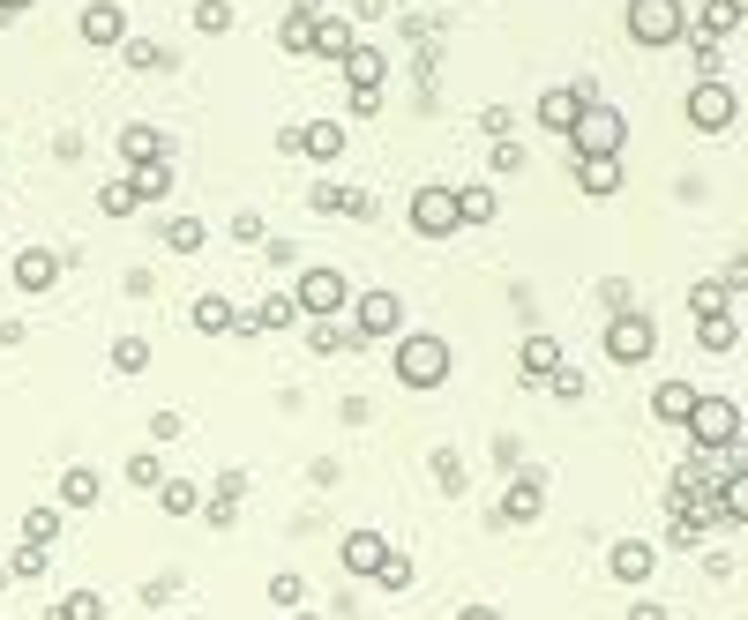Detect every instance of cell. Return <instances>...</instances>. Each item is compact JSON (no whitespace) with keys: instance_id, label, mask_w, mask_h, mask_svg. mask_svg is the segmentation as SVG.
<instances>
[{"instance_id":"obj_40","label":"cell","mask_w":748,"mask_h":620,"mask_svg":"<svg viewBox=\"0 0 748 620\" xmlns=\"http://www.w3.org/2000/svg\"><path fill=\"white\" fill-rule=\"evenodd\" d=\"M150 367V336H121L113 344V374H143Z\"/></svg>"},{"instance_id":"obj_14","label":"cell","mask_w":748,"mask_h":620,"mask_svg":"<svg viewBox=\"0 0 748 620\" xmlns=\"http://www.w3.org/2000/svg\"><path fill=\"white\" fill-rule=\"evenodd\" d=\"M540 508H546V479H540V471L509 479V494H501V524H540Z\"/></svg>"},{"instance_id":"obj_4","label":"cell","mask_w":748,"mask_h":620,"mask_svg":"<svg viewBox=\"0 0 748 620\" xmlns=\"http://www.w3.org/2000/svg\"><path fill=\"white\" fill-rule=\"evenodd\" d=\"M405 336V299L397 291H360L352 299V344H397Z\"/></svg>"},{"instance_id":"obj_23","label":"cell","mask_w":748,"mask_h":620,"mask_svg":"<svg viewBox=\"0 0 748 620\" xmlns=\"http://www.w3.org/2000/svg\"><path fill=\"white\" fill-rule=\"evenodd\" d=\"M711 508H718V524H741L748 531V471H726V479L711 486Z\"/></svg>"},{"instance_id":"obj_54","label":"cell","mask_w":748,"mask_h":620,"mask_svg":"<svg viewBox=\"0 0 748 620\" xmlns=\"http://www.w3.org/2000/svg\"><path fill=\"white\" fill-rule=\"evenodd\" d=\"M172 590H180V576H150V583H143V598H150V606H166Z\"/></svg>"},{"instance_id":"obj_17","label":"cell","mask_w":748,"mask_h":620,"mask_svg":"<svg viewBox=\"0 0 748 620\" xmlns=\"http://www.w3.org/2000/svg\"><path fill=\"white\" fill-rule=\"evenodd\" d=\"M696 397H704L696 381H659V389H651V418H666V426H689Z\"/></svg>"},{"instance_id":"obj_24","label":"cell","mask_w":748,"mask_h":620,"mask_svg":"<svg viewBox=\"0 0 748 620\" xmlns=\"http://www.w3.org/2000/svg\"><path fill=\"white\" fill-rule=\"evenodd\" d=\"M248 322H254V336H270V330H299L307 314H299V299H292V291H270V299L254 307Z\"/></svg>"},{"instance_id":"obj_34","label":"cell","mask_w":748,"mask_h":620,"mask_svg":"<svg viewBox=\"0 0 748 620\" xmlns=\"http://www.w3.org/2000/svg\"><path fill=\"white\" fill-rule=\"evenodd\" d=\"M277 45H285V53H315V15H299V8H292L285 23H277Z\"/></svg>"},{"instance_id":"obj_19","label":"cell","mask_w":748,"mask_h":620,"mask_svg":"<svg viewBox=\"0 0 748 620\" xmlns=\"http://www.w3.org/2000/svg\"><path fill=\"white\" fill-rule=\"evenodd\" d=\"M382 561H389V538H382V531H344V569H352V576L374 583Z\"/></svg>"},{"instance_id":"obj_59","label":"cell","mask_w":748,"mask_h":620,"mask_svg":"<svg viewBox=\"0 0 748 620\" xmlns=\"http://www.w3.org/2000/svg\"><path fill=\"white\" fill-rule=\"evenodd\" d=\"M23 8H38V0H0V15H23Z\"/></svg>"},{"instance_id":"obj_37","label":"cell","mask_w":748,"mask_h":620,"mask_svg":"<svg viewBox=\"0 0 748 620\" xmlns=\"http://www.w3.org/2000/svg\"><path fill=\"white\" fill-rule=\"evenodd\" d=\"M195 31L203 38H225L233 31V0H195Z\"/></svg>"},{"instance_id":"obj_30","label":"cell","mask_w":748,"mask_h":620,"mask_svg":"<svg viewBox=\"0 0 748 620\" xmlns=\"http://www.w3.org/2000/svg\"><path fill=\"white\" fill-rule=\"evenodd\" d=\"M0 569H8V583H38L53 569V546H15V561H0Z\"/></svg>"},{"instance_id":"obj_29","label":"cell","mask_w":748,"mask_h":620,"mask_svg":"<svg viewBox=\"0 0 748 620\" xmlns=\"http://www.w3.org/2000/svg\"><path fill=\"white\" fill-rule=\"evenodd\" d=\"M741 15H748L741 0H704V23H696V38H711V45H718L726 31H734V23H741Z\"/></svg>"},{"instance_id":"obj_43","label":"cell","mask_w":748,"mask_h":620,"mask_svg":"<svg viewBox=\"0 0 748 620\" xmlns=\"http://www.w3.org/2000/svg\"><path fill=\"white\" fill-rule=\"evenodd\" d=\"M60 538V508H31L23 516V546H53Z\"/></svg>"},{"instance_id":"obj_31","label":"cell","mask_w":748,"mask_h":620,"mask_svg":"<svg viewBox=\"0 0 748 620\" xmlns=\"http://www.w3.org/2000/svg\"><path fill=\"white\" fill-rule=\"evenodd\" d=\"M495 187H457V217L464 225H495Z\"/></svg>"},{"instance_id":"obj_49","label":"cell","mask_w":748,"mask_h":620,"mask_svg":"<svg viewBox=\"0 0 748 620\" xmlns=\"http://www.w3.org/2000/svg\"><path fill=\"white\" fill-rule=\"evenodd\" d=\"M307 203H315V217H344V187H337V180H322Z\"/></svg>"},{"instance_id":"obj_12","label":"cell","mask_w":748,"mask_h":620,"mask_svg":"<svg viewBox=\"0 0 748 620\" xmlns=\"http://www.w3.org/2000/svg\"><path fill=\"white\" fill-rule=\"evenodd\" d=\"M681 113H689V127H704V135H718V127H734V90H726V83H696Z\"/></svg>"},{"instance_id":"obj_20","label":"cell","mask_w":748,"mask_h":620,"mask_svg":"<svg viewBox=\"0 0 748 620\" xmlns=\"http://www.w3.org/2000/svg\"><path fill=\"white\" fill-rule=\"evenodd\" d=\"M172 142H166V127H150V120H127L121 127V158L127 165H150V158H166Z\"/></svg>"},{"instance_id":"obj_9","label":"cell","mask_w":748,"mask_h":620,"mask_svg":"<svg viewBox=\"0 0 748 620\" xmlns=\"http://www.w3.org/2000/svg\"><path fill=\"white\" fill-rule=\"evenodd\" d=\"M607 576L628 583V590H644V583L659 576V546H651V538H614V553H607Z\"/></svg>"},{"instance_id":"obj_27","label":"cell","mask_w":748,"mask_h":620,"mask_svg":"<svg viewBox=\"0 0 748 620\" xmlns=\"http://www.w3.org/2000/svg\"><path fill=\"white\" fill-rule=\"evenodd\" d=\"M726 299H734V291L718 285V277H696V285H689V314H696V322H726Z\"/></svg>"},{"instance_id":"obj_32","label":"cell","mask_w":748,"mask_h":620,"mask_svg":"<svg viewBox=\"0 0 748 620\" xmlns=\"http://www.w3.org/2000/svg\"><path fill=\"white\" fill-rule=\"evenodd\" d=\"M158 508H166V516H203V494H195L188 479H166V486H158Z\"/></svg>"},{"instance_id":"obj_41","label":"cell","mask_w":748,"mask_h":620,"mask_svg":"<svg viewBox=\"0 0 748 620\" xmlns=\"http://www.w3.org/2000/svg\"><path fill=\"white\" fill-rule=\"evenodd\" d=\"M98 209H105V217H135V180H105V187H98Z\"/></svg>"},{"instance_id":"obj_46","label":"cell","mask_w":748,"mask_h":620,"mask_svg":"<svg viewBox=\"0 0 748 620\" xmlns=\"http://www.w3.org/2000/svg\"><path fill=\"white\" fill-rule=\"evenodd\" d=\"M487 165H495L501 180H509V172H524V142H517V135H501L495 150H487Z\"/></svg>"},{"instance_id":"obj_38","label":"cell","mask_w":748,"mask_h":620,"mask_svg":"<svg viewBox=\"0 0 748 620\" xmlns=\"http://www.w3.org/2000/svg\"><path fill=\"white\" fill-rule=\"evenodd\" d=\"M121 53H127V68H135V76H150V68H166V60H172V53H166L158 38H127Z\"/></svg>"},{"instance_id":"obj_5","label":"cell","mask_w":748,"mask_h":620,"mask_svg":"<svg viewBox=\"0 0 748 620\" xmlns=\"http://www.w3.org/2000/svg\"><path fill=\"white\" fill-rule=\"evenodd\" d=\"M405 217H412L419 240H450L464 217H457V187H442V180H427V187H412V203H405Z\"/></svg>"},{"instance_id":"obj_25","label":"cell","mask_w":748,"mask_h":620,"mask_svg":"<svg viewBox=\"0 0 748 620\" xmlns=\"http://www.w3.org/2000/svg\"><path fill=\"white\" fill-rule=\"evenodd\" d=\"M360 45V23H344V15H315V53L322 60H344Z\"/></svg>"},{"instance_id":"obj_15","label":"cell","mask_w":748,"mask_h":620,"mask_svg":"<svg viewBox=\"0 0 748 620\" xmlns=\"http://www.w3.org/2000/svg\"><path fill=\"white\" fill-rule=\"evenodd\" d=\"M15 285L31 291V299L53 291V285H60V254H53V248H23V254H15Z\"/></svg>"},{"instance_id":"obj_53","label":"cell","mask_w":748,"mask_h":620,"mask_svg":"<svg viewBox=\"0 0 748 620\" xmlns=\"http://www.w3.org/2000/svg\"><path fill=\"white\" fill-rule=\"evenodd\" d=\"M509 120H517V113H509V105H487V113H479V127H487V135H495V142H501V135H509Z\"/></svg>"},{"instance_id":"obj_21","label":"cell","mask_w":748,"mask_h":620,"mask_svg":"<svg viewBox=\"0 0 748 620\" xmlns=\"http://www.w3.org/2000/svg\"><path fill=\"white\" fill-rule=\"evenodd\" d=\"M337 68H344V83H352V90H382V83H389V60H382L374 45H352Z\"/></svg>"},{"instance_id":"obj_8","label":"cell","mask_w":748,"mask_h":620,"mask_svg":"<svg viewBox=\"0 0 748 620\" xmlns=\"http://www.w3.org/2000/svg\"><path fill=\"white\" fill-rule=\"evenodd\" d=\"M292 299H299V314H307V322H337L352 291H344V277H337V269H299Z\"/></svg>"},{"instance_id":"obj_6","label":"cell","mask_w":748,"mask_h":620,"mask_svg":"<svg viewBox=\"0 0 748 620\" xmlns=\"http://www.w3.org/2000/svg\"><path fill=\"white\" fill-rule=\"evenodd\" d=\"M651 352H659V322L636 314V307H622V314L607 322V359H614V367H644Z\"/></svg>"},{"instance_id":"obj_52","label":"cell","mask_w":748,"mask_h":620,"mask_svg":"<svg viewBox=\"0 0 748 620\" xmlns=\"http://www.w3.org/2000/svg\"><path fill=\"white\" fill-rule=\"evenodd\" d=\"M344 217H360V225L374 217V195H367V187H344Z\"/></svg>"},{"instance_id":"obj_47","label":"cell","mask_w":748,"mask_h":620,"mask_svg":"<svg viewBox=\"0 0 748 620\" xmlns=\"http://www.w3.org/2000/svg\"><path fill=\"white\" fill-rule=\"evenodd\" d=\"M307 344L330 359V352H344V344H352V330H344V322H315V330H307Z\"/></svg>"},{"instance_id":"obj_36","label":"cell","mask_w":748,"mask_h":620,"mask_svg":"<svg viewBox=\"0 0 748 620\" xmlns=\"http://www.w3.org/2000/svg\"><path fill=\"white\" fill-rule=\"evenodd\" d=\"M60 501H68V508H90V501H98V471H90V463H76V471L60 479Z\"/></svg>"},{"instance_id":"obj_3","label":"cell","mask_w":748,"mask_h":620,"mask_svg":"<svg viewBox=\"0 0 748 620\" xmlns=\"http://www.w3.org/2000/svg\"><path fill=\"white\" fill-rule=\"evenodd\" d=\"M622 142H628V120L607 97H591L577 113V127H569V150H577V158H622Z\"/></svg>"},{"instance_id":"obj_45","label":"cell","mask_w":748,"mask_h":620,"mask_svg":"<svg viewBox=\"0 0 748 620\" xmlns=\"http://www.w3.org/2000/svg\"><path fill=\"white\" fill-rule=\"evenodd\" d=\"M434 486H442V494H464V463H457V449H434Z\"/></svg>"},{"instance_id":"obj_58","label":"cell","mask_w":748,"mask_h":620,"mask_svg":"<svg viewBox=\"0 0 748 620\" xmlns=\"http://www.w3.org/2000/svg\"><path fill=\"white\" fill-rule=\"evenodd\" d=\"M457 620H501V613H495V606H464Z\"/></svg>"},{"instance_id":"obj_1","label":"cell","mask_w":748,"mask_h":620,"mask_svg":"<svg viewBox=\"0 0 748 620\" xmlns=\"http://www.w3.org/2000/svg\"><path fill=\"white\" fill-rule=\"evenodd\" d=\"M389 359H397V381H405V389H442V381H450V367H457L450 336H434V330H405Z\"/></svg>"},{"instance_id":"obj_10","label":"cell","mask_w":748,"mask_h":620,"mask_svg":"<svg viewBox=\"0 0 748 620\" xmlns=\"http://www.w3.org/2000/svg\"><path fill=\"white\" fill-rule=\"evenodd\" d=\"M591 97H599L591 83H554V90H540V127H546V135H569Z\"/></svg>"},{"instance_id":"obj_35","label":"cell","mask_w":748,"mask_h":620,"mask_svg":"<svg viewBox=\"0 0 748 620\" xmlns=\"http://www.w3.org/2000/svg\"><path fill=\"white\" fill-rule=\"evenodd\" d=\"M127 486H166V456L135 449V456H127Z\"/></svg>"},{"instance_id":"obj_39","label":"cell","mask_w":748,"mask_h":620,"mask_svg":"<svg viewBox=\"0 0 748 620\" xmlns=\"http://www.w3.org/2000/svg\"><path fill=\"white\" fill-rule=\"evenodd\" d=\"M203 240H209V232H203V217H172V225H166V248H172V254H195Z\"/></svg>"},{"instance_id":"obj_62","label":"cell","mask_w":748,"mask_h":620,"mask_svg":"<svg viewBox=\"0 0 748 620\" xmlns=\"http://www.w3.org/2000/svg\"><path fill=\"white\" fill-rule=\"evenodd\" d=\"M292 620H315V613H292Z\"/></svg>"},{"instance_id":"obj_28","label":"cell","mask_w":748,"mask_h":620,"mask_svg":"<svg viewBox=\"0 0 748 620\" xmlns=\"http://www.w3.org/2000/svg\"><path fill=\"white\" fill-rule=\"evenodd\" d=\"M166 195H172V158L135 165V203H166Z\"/></svg>"},{"instance_id":"obj_33","label":"cell","mask_w":748,"mask_h":620,"mask_svg":"<svg viewBox=\"0 0 748 620\" xmlns=\"http://www.w3.org/2000/svg\"><path fill=\"white\" fill-rule=\"evenodd\" d=\"M53 620H105V590H68L53 606Z\"/></svg>"},{"instance_id":"obj_55","label":"cell","mask_w":748,"mask_h":620,"mask_svg":"<svg viewBox=\"0 0 748 620\" xmlns=\"http://www.w3.org/2000/svg\"><path fill=\"white\" fill-rule=\"evenodd\" d=\"M718 285H726V291H748V254H734V262H726V277H718Z\"/></svg>"},{"instance_id":"obj_2","label":"cell","mask_w":748,"mask_h":620,"mask_svg":"<svg viewBox=\"0 0 748 620\" xmlns=\"http://www.w3.org/2000/svg\"><path fill=\"white\" fill-rule=\"evenodd\" d=\"M628 38L644 45V53H659V45H681L689 38V8L681 0H628Z\"/></svg>"},{"instance_id":"obj_11","label":"cell","mask_w":748,"mask_h":620,"mask_svg":"<svg viewBox=\"0 0 748 620\" xmlns=\"http://www.w3.org/2000/svg\"><path fill=\"white\" fill-rule=\"evenodd\" d=\"M195 330L203 336H254V322H248V307H233L225 291H203L195 299Z\"/></svg>"},{"instance_id":"obj_13","label":"cell","mask_w":748,"mask_h":620,"mask_svg":"<svg viewBox=\"0 0 748 620\" xmlns=\"http://www.w3.org/2000/svg\"><path fill=\"white\" fill-rule=\"evenodd\" d=\"M76 31H83V45H127V15H121V0H90L83 15H76Z\"/></svg>"},{"instance_id":"obj_50","label":"cell","mask_w":748,"mask_h":620,"mask_svg":"<svg viewBox=\"0 0 748 620\" xmlns=\"http://www.w3.org/2000/svg\"><path fill=\"white\" fill-rule=\"evenodd\" d=\"M546 389H554V397H562V404H577V397H583V389H591V381H583L577 367H562V374H554V381H546Z\"/></svg>"},{"instance_id":"obj_16","label":"cell","mask_w":748,"mask_h":620,"mask_svg":"<svg viewBox=\"0 0 748 620\" xmlns=\"http://www.w3.org/2000/svg\"><path fill=\"white\" fill-rule=\"evenodd\" d=\"M299 158H307V165H337V158H344V127L337 120H307L299 127Z\"/></svg>"},{"instance_id":"obj_42","label":"cell","mask_w":748,"mask_h":620,"mask_svg":"<svg viewBox=\"0 0 748 620\" xmlns=\"http://www.w3.org/2000/svg\"><path fill=\"white\" fill-rule=\"evenodd\" d=\"M696 344H704V352H734V344H741V322H734V314H726V322H696Z\"/></svg>"},{"instance_id":"obj_7","label":"cell","mask_w":748,"mask_h":620,"mask_svg":"<svg viewBox=\"0 0 748 620\" xmlns=\"http://www.w3.org/2000/svg\"><path fill=\"white\" fill-rule=\"evenodd\" d=\"M689 441L696 449H726V441H741V412H734V397H696V412H689Z\"/></svg>"},{"instance_id":"obj_61","label":"cell","mask_w":748,"mask_h":620,"mask_svg":"<svg viewBox=\"0 0 748 620\" xmlns=\"http://www.w3.org/2000/svg\"><path fill=\"white\" fill-rule=\"evenodd\" d=\"M0 590H8V569H0Z\"/></svg>"},{"instance_id":"obj_48","label":"cell","mask_w":748,"mask_h":620,"mask_svg":"<svg viewBox=\"0 0 748 620\" xmlns=\"http://www.w3.org/2000/svg\"><path fill=\"white\" fill-rule=\"evenodd\" d=\"M299 598H307V583H299V576H270V606L299 613Z\"/></svg>"},{"instance_id":"obj_44","label":"cell","mask_w":748,"mask_h":620,"mask_svg":"<svg viewBox=\"0 0 748 620\" xmlns=\"http://www.w3.org/2000/svg\"><path fill=\"white\" fill-rule=\"evenodd\" d=\"M412 553H389V561H382V569H374V583H382V590H412Z\"/></svg>"},{"instance_id":"obj_26","label":"cell","mask_w":748,"mask_h":620,"mask_svg":"<svg viewBox=\"0 0 748 620\" xmlns=\"http://www.w3.org/2000/svg\"><path fill=\"white\" fill-rule=\"evenodd\" d=\"M240 494H248V471H225V479H217V494H209V508H203L217 531H225V524L240 516Z\"/></svg>"},{"instance_id":"obj_57","label":"cell","mask_w":748,"mask_h":620,"mask_svg":"<svg viewBox=\"0 0 748 620\" xmlns=\"http://www.w3.org/2000/svg\"><path fill=\"white\" fill-rule=\"evenodd\" d=\"M382 8H389V0H352V23H374Z\"/></svg>"},{"instance_id":"obj_18","label":"cell","mask_w":748,"mask_h":620,"mask_svg":"<svg viewBox=\"0 0 748 620\" xmlns=\"http://www.w3.org/2000/svg\"><path fill=\"white\" fill-rule=\"evenodd\" d=\"M569 180H577L591 203H607V195L622 187V158H577V165H569Z\"/></svg>"},{"instance_id":"obj_51","label":"cell","mask_w":748,"mask_h":620,"mask_svg":"<svg viewBox=\"0 0 748 620\" xmlns=\"http://www.w3.org/2000/svg\"><path fill=\"white\" fill-rule=\"evenodd\" d=\"M262 254H270V269H277V277H285V269H299V248H292V240H270Z\"/></svg>"},{"instance_id":"obj_22","label":"cell","mask_w":748,"mask_h":620,"mask_svg":"<svg viewBox=\"0 0 748 620\" xmlns=\"http://www.w3.org/2000/svg\"><path fill=\"white\" fill-rule=\"evenodd\" d=\"M517 367H524V381H532V389H540V381H554V374H562V344H554V336H524V359H517Z\"/></svg>"},{"instance_id":"obj_63","label":"cell","mask_w":748,"mask_h":620,"mask_svg":"<svg viewBox=\"0 0 748 620\" xmlns=\"http://www.w3.org/2000/svg\"><path fill=\"white\" fill-rule=\"evenodd\" d=\"M741 8H748V0H741Z\"/></svg>"},{"instance_id":"obj_60","label":"cell","mask_w":748,"mask_h":620,"mask_svg":"<svg viewBox=\"0 0 748 620\" xmlns=\"http://www.w3.org/2000/svg\"><path fill=\"white\" fill-rule=\"evenodd\" d=\"M389 8H412V0H389Z\"/></svg>"},{"instance_id":"obj_56","label":"cell","mask_w":748,"mask_h":620,"mask_svg":"<svg viewBox=\"0 0 748 620\" xmlns=\"http://www.w3.org/2000/svg\"><path fill=\"white\" fill-rule=\"evenodd\" d=\"M628 620H666V606H659V598H636V606H628Z\"/></svg>"}]
</instances>
